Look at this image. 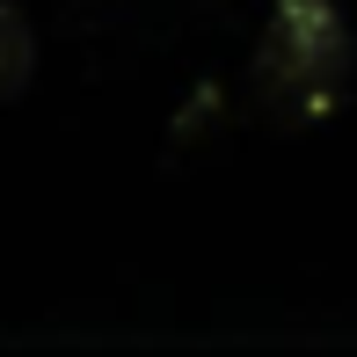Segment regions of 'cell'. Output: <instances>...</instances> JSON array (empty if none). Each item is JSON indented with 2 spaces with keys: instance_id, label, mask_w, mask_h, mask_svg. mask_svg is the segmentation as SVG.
Masks as SVG:
<instances>
[{
  "instance_id": "6da1fadb",
  "label": "cell",
  "mask_w": 357,
  "mask_h": 357,
  "mask_svg": "<svg viewBox=\"0 0 357 357\" xmlns=\"http://www.w3.org/2000/svg\"><path fill=\"white\" fill-rule=\"evenodd\" d=\"M350 29L335 0H278V15L255 37V95L284 124H314L350 88Z\"/></svg>"
},
{
  "instance_id": "7a4b0ae2",
  "label": "cell",
  "mask_w": 357,
  "mask_h": 357,
  "mask_svg": "<svg viewBox=\"0 0 357 357\" xmlns=\"http://www.w3.org/2000/svg\"><path fill=\"white\" fill-rule=\"evenodd\" d=\"M29 80H37V29L22 0H0V102H15Z\"/></svg>"
}]
</instances>
